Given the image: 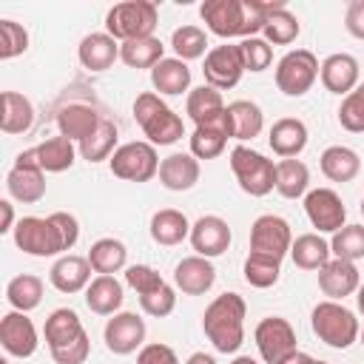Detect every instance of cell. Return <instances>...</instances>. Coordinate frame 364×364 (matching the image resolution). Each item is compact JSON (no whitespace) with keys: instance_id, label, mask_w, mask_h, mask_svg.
<instances>
[{"instance_id":"c3c4849f","label":"cell","mask_w":364,"mask_h":364,"mask_svg":"<svg viewBox=\"0 0 364 364\" xmlns=\"http://www.w3.org/2000/svg\"><path fill=\"white\" fill-rule=\"evenodd\" d=\"M28 48V31L14 20H0V60H14Z\"/></svg>"},{"instance_id":"9a60e30c","label":"cell","mask_w":364,"mask_h":364,"mask_svg":"<svg viewBox=\"0 0 364 364\" xmlns=\"http://www.w3.org/2000/svg\"><path fill=\"white\" fill-rule=\"evenodd\" d=\"M102 338H105V347L114 353V355H131L136 350H142L145 344V321L136 316V313H114L108 321H105V330H102Z\"/></svg>"},{"instance_id":"52a82bcc","label":"cell","mask_w":364,"mask_h":364,"mask_svg":"<svg viewBox=\"0 0 364 364\" xmlns=\"http://www.w3.org/2000/svg\"><path fill=\"white\" fill-rule=\"evenodd\" d=\"M230 171L247 196H267L276 188V162L247 145L230 151Z\"/></svg>"},{"instance_id":"ac0fdd59","label":"cell","mask_w":364,"mask_h":364,"mask_svg":"<svg viewBox=\"0 0 364 364\" xmlns=\"http://www.w3.org/2000/svg\"><path fill=\"white\" fill-rule=\"evenodd\" d=\"M361 287V276L355 262L347 259H330L321 270H318V290L330 299V301H344L347 296H353Z\"/></svg>"},{"instance_id":"f1b7e54d","label":"cell","mask_w":364,"mask_h":364,"mask_svg":"<svg viewBox=\"0 0 364 364\" xmlns=\"http://www.w3.org/2000/svg\"><path fill=\"white\" fill-rule=\"evenodd\" d=\"M318 168L330 182H353L361 171V156L347 145H330L321 151Z\"/></svg>"},{"instance_id":"836d02e7","label":"cell","mask_w":364,"mask_h":364,"mask_svg":"<svg viewBox=\"0 0 364 364\" xmlns=\"http://www.w3.org/2000/svg\"><path fill=\"white\" fill-rule=\"evenodd\" d=\"M34 125V105L28 97L17 91H3V111H0V131L14 136L26 134Z\"/></svg>"},{"instance_id":"680465c9","label":"cell","mask_w":364,"mask_h":364,"mask_svg":"<svg viewBox=\"0 0 364 364\" xmlns=\"http://www.w3.org/2000/svg\"><path fill=\"white\" fill-rule=\"evenodd\" d=\"M355 304H358V313L364 316V284L355 290Z\"/></svg>"},{"instance_id":"4316f807","label":"cell","mask_w":364,"mask_h":364,"mask_svg":"<svg viewBox=\"0 0 364 364\" xmlns=\"http://www.w3.org/2000/svg\"><path fill=\"white\" fill-rule=\"evenodd\" d=\"M151 85L159 91V97H179L191 91V68L179 57H165L151 68Z\"/></svg>"},{"instance_id":"d6986e66","label":"cell","mask_w":364,"mask_h":364,"mask_svg":"<svg viewBox=\"0 0 364 364\" xmlns=\"http://www.w3.org/2000/svg\"><path fill=\"white\" fill-rule=\"evenodd\" d=\"M216 282V267L210 259L205 256H185L176 267H173V284L176 290H182L185 296H205Z\"/></svg>"},{"instance_id":"4dcf8cb0","label":"cell","mask_w":364,"mask_h":364,"mask_svg":"<svg viewBox=\"0 0 364 364\" xmlns=\"http://www.w3.org/2000/svg\"><path fill=\"white\" fill-rule=\"evenodd\" d=\"M43 336H46L48 350H60V347L77 341L80 336H85V327H82L80 316H77L71 307H57V310L46 318Z\"/></svg>"},{"instance_id":"2e32d148","label":"cell","mask_w":364,"mask_h":364,"mask_svg":"<svg viewBox=\"0 0 364 364\" xmlns=\"http://www.w3.org/2000/svg\"><path fill=\"white\" fill-rule=\"evenodd\" d=\"M0 344H3V350H6L9 355H14V358H28V355H34L37 347H40V336H37L34 321H31L26 313H20V310L6 313L3 321H0Z\"/></svg>"},{"instance_id":"484cf974","label":"cell","mask_w":364,"mask_h":364,"mask_svg":"<svg viewBox=\"0 0 364 364\" xmlns=\"http://www.w3.org/2000/svg\"><path fill=\"white\" fill-rule=\"evenodd\" d=\"M6 191L20 205H34L46 196V171L28 165H11L6 173Z\"/></svg>"},{"instance_id":"74e56055","label":"cell","mask_w":364,"mask_h":364,"mask_svg":"<svg viewBox=\"0 0 364 364\" xmlns=\"http://www.w3.org/2000/svg\"><path fill=\"white\" fill-rule=\"evenodd\" d=\"M6 299L11 304V310L20 313H31L34 307H40L43 301V279L34 273H20L6 284Z\"/></svg>"},{"instance_id":"8fae6325","label":"cell","mask_w":364,"mask_h":364,"mask_svg":"<svg viewBox=\"0 0 364 364\" xmlns=\"http://www.w3.org/2000/svg\"><path fill=\"white\" fill-rule=\"evenodd\" d=\"M293 245V230L287 219L276 213H262L250 225V253H264L273 259H284Z\"/></svg>"},{"instance_id":"60d3db41","label":"cell","mask_w":364,"mask_h":364,"mask_svg":"<svg viewBox=\"0 0 364 364\" xmlns=\"http://www.w3.org/2000/svg\"><path fill=\"white\" fill-rule=\"evenodd\" d=\"M301 34V26H299V17L284 6V9H276L264 17V26H262V37L270 43V46H290L296 37Z\"/></svg>"},{"instance_id":"be15d7a7","label":"cell","mask_w":364,"mask_h":364,"mask_svg":"<svg viewBox=\"0 0 364 364\" xmlns=\"http://www.w3.org/2000/svg\"><path fill=\"white\" fill-rule=\"evenodd\" d=\"M318 364H327V361H318Z\"/></svg>"},{"instance_id":"db71d44e","label":"cell","mask_w":364,"mask_h":364,"mask_svg":"<svg viewBox=\"0 0 364 364\" xmlns=\"http://www.w3.org/2000/svg\"><path fill=\"white\" fill-rule=\"evenodd\" d=\"M344 28L355 40H364V0H350V6L344 11Z\"/></svg>"},{"instance_id":"7c38bea8","label":"cell","mask_w":364,"mask_h":364,"mask_svg":"<svg viewBox=\"0 0 364 364\" xmlns=\"http://www.w3.org/2000/svg\"><path fill=\"white\" fill-rule=\"evenodd\" d=\"M304 213L318 233H336L347 222V208L333 188H313L304 193Z\"/></svg>"},{"instance_id":"9f6ffc18","label":"cell","mask_w":364,"mask_h":364,"mask_svg":"<svg viewBox=\"0 0 364 364\" xmlns=\"http://www.w3.org/2000/svg\"><path fill=\"white\" fill-rule=\"evenodd\" d=\"M282 364H318V361H316L310 353H301V350H296V353H293V355H287Z\"/></svg>"},{"instance_id":"ab89813d","label":"cell","mask_w":364,"mask_h":364,"mask_svg":"<svg viewBox=\"0 0 364 364\" xmlns=\"http://www.w3.org/2000/svg\"><path fill=\"white\" fill-rule=\"evenodd\" d=\"M117 136H119L117 125L102 117L100 128H97L88 139H82V142L77 145V148H80V156H82L85 162H91V165H94V162H102V159H111L114 151H117Z\"/></svg>"},{"instance_id":"f35d334b","label":"cell","mask_w":364,"mask_h":364,"mask_svg":"<svg viewBox=\"0 0 364 364\" xmlns=\"http://www.w3.org/2000/svg\"><path fill=\"white\" fill-rule=\"evenodd\" d=\"M310 188V168L301 159H282L276 162V191L284 199H299Z\"/></svg>"},{"instance_id":"f5cc1de1","label":"cell","mask_w":364,"mask_h":364,"mask_svg":"<svg viewBox=\"0 0 364 364\" xmlns=\"http://www.w3.org/2000/svg\"><path fill=\"white\" fill-rule=\"evenodd\" d=\"M136 364H179V355L173 353V347L154 341L136 353Z\"/></svg>"},{"instance_id":"3957f363","label":"cell","mask_w":364,"mask_h":364,"mask_svg":"<svg viewBox=\"0 0 364 364\" xmlns=\"http://www.w3.org/2000/svg\"><path fill=\"white\" fill-rule=\"evenodd\" d=\"M245 316L247 304L239 293H222L216 296L202 316V330L216 353H236L245 341Z\"/></svg>"},{"instance_id":"7dc6e473","label":"cell","mask_w":364,"mask_h":364,"mask_svg":"<svg viewBox=\"0 0 364 364\" xmlns=\"http://www.w3.org/2000/svg\"><path fill=\"white\" fill-rule=\"evenodd\" d=\"M338 122L350 134H364V82H358L338 105Z\"/></svg>"},{"instance_id":"8d00e7d4","label":"cell","mask_w":364,"mask_h":364,"mask_svg":"<svg viewBox=\"0 0 364 364\" xmlns=\"http://www.w3.org/2000/svg\"><path fill=\"white\" fill-rule=\"evenodd\" d=\"M119 60L128 68H154L156 63L165 60V46L159 37L128 40V43H119Z\"/></svg>"},{"instance_id":"6125c7cd","label":"cell","mask_w":364,"mask_h":364,"mask_svg":"<svg viewBox=\"0 0 364 364\" xmlns=\"http://www.w3.org/2000/svg\"><path fill=\"white\" fill-rule=\"evenodd\" d=\"M361 216H364V196H361Z\"/></svg>"},{"instance_id":"91938a15","label":"cell","mask_w":364,"mask_h":364,"mask_svg":"<svg viewBox=\"0 0 364 364\" xmlns=\"http://www.w3.org/2000/svg\"><path fill=\"white\" fill-rule=\"evenodd\" d=\"M230 364H259V361H256V358H250V355H236Z\"/></svg>"},{"instance_id":"f546056e","label":"cell","mask_w":364,"mask_h":364,"mask_svg":"<svg viewBox=\"0 0 364 364\" xmlns=\"http://www.w3.org/2000/svg\"><path fill=\"white\" fill-rule=\"evenodd\" d=\"M122 284L117 276H94L91 284L85 287V304L97 316H114L122 307Z\"/></svg>"},{"instance_id":"7bdbcfd3","label":"cell","mask_w":364,"mask_h":364,"mask_svg":"<svg viewBox=\"0 0 364 364\" xmlns=\"http://www.w3.org/2000/svg\"><path fill=\"white\" fill-rule=\"evenodd\" d=\"M171 48H173V54L182 60V63H188V60H199V57H205V51H208V34H205V28H199V26H179V28H173V34H171Z\"/></svg>"},{"instance_id":"bcb514c9","label":"cell","mask_w":364,"mask_h":364,"mask_svg":"<svg viewBox=\"0 0 364 364\" xmlns=\"http://www.w3.org/2000/svg\"><path fill=\"white\" fill-rule=\"evenodd\" d=\"M239 54H242V65L245 71H267L270 63H273V46L264 40V37H247V40H239Z\"/></svg>"},{"instance_id":"6da1fadb","label":"cell","mask_w":364,"mask_h":364,"mask_svg":"<svg viewBox=\"0 0 364 364\" xmlns=\"http://www.w3.org/2000/svg\"><path fill=\"white\" fill-rule=\"evenodd\" d=\"M11 236H14V245L28 256H37V259L60 256L77 245L80 222L65 210H54L48 216H23L14 225Z\"/></svg>"},{"instance_id":"4fadbf2b","label":"cell","mask_w":364,"mask_h":364,"mask_svg":"<svg viewBox=\"0 0 364 364\" xmlns=\"http://www.w3.org/2000/svg\"><path fill=\"white\" fill-rule=\"evenodd\" d=\"M205 85L216 88V91H228L233 85H239L245 65H242V54L239 46L225 43V46H213L205 54Z\"/></svg>"},{"instance_id":"ffe728a7","label":"cell","mask_w":364,"mask_h":364,"mask_svg":"<svg viewBox=\"0 0 364 364\" xmlns=\"http://www.w3.org/2000/svg\"><path fill=\"white\" fill-rule=\"evenodd\" d=\"M318 80L330 94L347 97L355 85H358V60L353 54H330L324 57V63L318 65Z\"/></svg>"},{"instance_id":"9c48e42d","label":"cell","mask_w":364,"mask_h":364,"mask_svg":"<svg viewBox=\"0 0 364 364\" xmlns=\"http://www.w3.org/2000/svg\"><path fill=\"white\" fill-rule=\"evenodd\" d=\"M318 80V60L310 48L287 51L276 63V88L284 97H304Z\"/></svg>"},{"instance_id":"7402d4cb","label":"cell","mask_w":364,"mask_h":364,"mask_svg":"<svg viewBox=\"0 0 364 364\" xmlns=\"http://www.w3.org/2000/svg\"><path fill=\"white\" fill-rule=\"evenodd\" d=\"M77 57L88 71H108L119 60V43L108 31H91L80 40Z\"/></svg>"},{"instance_id":"277c9868","label":"cell","mask_w":364,"mask_h":364,"mask_svg":"<svg viewBox=\"0 0 364 364\" xmlns=\"http://www.w3.org/2000/svg\"><path fill=\"white\" fill-rule=\"evenodd\" d=\"M134 119L148 136L151 145H173L185 136L182 117L156 94V91H142L134 100Z\"/></svg>"},{"instance_id":"44dd1931","label":"cell","mask_w":364,"mask_h":364,"mask_svg":"<svg viewBox=\"0 0 364 364\" xmlns=\"http://www.w3.org/2000/svg\"><path fill=\"white\" fill-rule=\"evenodd\" d=\"M91 264H88V256H74V253H65L60 256L51 270H48V282L54 290L60 293H80L91 284Z\"/></svg>"},{"instance_id":"ba28073f","label":"cell","mask_w":364,"mask_h":364,"mask_svg":"<svg viewBox=\"0 0 364 364\" xmlns=\"http://www.w3.org/2000/svg\"><path fill=\"white\" fill-rule=\"evenodd\" d=\"M111 165V173L117 179H125V182H148L159 173V156H156V145L151 142H142V139H134V142H125L114 151V156L108 159Z\"/></svg>"},{"instance_id":"30bf717a","label":"cell","mask_w":364,"mask_h":364,"mask_svg":"<svg viewBox=\"0 0 364 364\" xmlns=\"http://www.w3.org/2000/svg\"><path fill=\"white\" fill-rule=\"evenodd\" d=\"M253 341H256V350H259L264 364H282L287 355H293L299 350L296 347V330L282 316L262 318L253 330Z\"/></svg>"},{"instance_id":"d6a6232c","label":"cell","mask_w":364,"mask_h":364,"mask_svg":"<svg viewBox=\"0 0 364 364\" xmlns=\"http://www.w3.org/2000/svg\"><path fill=\"white\" fill-rule=\"evenodd\" d=\"M34 151H37V162H40V168L46 173H63V171H68L74 165L77 154H80L77 142H71L63 134L40 142V145H34Z\"/></svg>"},{"instance_id":"681fc988","label":"cell","mask_w":364,"mask_h":364,"mask_svg":"<svg viewBox=\"0 0 364 364\" xmlns=\"http://www.w3.org/2000/svg\"><path fill=\"white\" fill-rule=\"evenodd\" d=\"M125 284L134 287L139 296H148V293L159 290L165 284V279L151 264H131V267H125Z\"/></svg>"},{"instance_id":"6f0895ef","label":"cell","mask_w":364,"mask_h":364,"mask_svg":"<svg viewBox=\"0 0 364 364\" xmlns=\"http://www.w3.org/2000/svg\"><path fill=\"white\" fill-rule=\"evenodd\" d=\"M185 364H216V358L208 355V353H193V355H188Z\"/></svg>"},{"instance_id":"5bb4252c","label":"cell","mask_w":364,"mask_h":364,"mask_svg":"<svg viewBox=\"0 0 364 364\" xmlns=\"http://www.w3.org/2000/svg\"><path fill=\"white\" fill-rule=\"evenodd\" d=\"M185 111L193 119V125H208V128H222L230 136V119H228V105L222 100V91L210 88V85H199L188 91L185 100ZM233 139V136H230Z\"/></svg>"},{"instance_id":"5b68a950","label":"cell","mask_w":364,"mask_h":364,"mask_svg":"<svg viewBox=\"0 0 364 364\" xmlns=\"http://www.w3.org/2000/svg\"><path fill=\"white\" fill-rule=\"evenodd\" d=\"M310 327L318 336V341H324L333 350H347L358 341L361 324L355 318V313L350 307H344L341 301H318L310 313Z\"/></svg>"},{"instance_id":"1f68e13d","label":"cell","mask_w":364,"mask_h":364,"mask_svg":"<svg viewBox=\"0 0 364 364\" xmlns=\"http://www.w3.org/2000/svg\"><path fill=\"white\" fill-rule=\"evenodd\" d=\"M228 119H230V136L239 142L256 139L264 128V114L253 100H233L228 105Z\"/></svg>"},{"instance_id":"f907efd6","label":"cell","mask_w":364,"mask_h":364,"mask_svg":"<svg viewBox=\"0 0 364 364\" xmlns=\"http://www.w3.org/2000/svg\"><path fill=\"white\" fill-rule=\"evenodd\" d=\"M139 307H142L148 316H154V318H165V316H171L173 307H176V290L165 282L159 290H154V293H148V296H139Z\"/></svg>"},{"instance_id":"f6af8a7d","label":"cell","mask_w":364,"mask_h":364,"mask_svg":"<svg viewBox=\"0 0 364 364\" xmlns=\"http://www.w3.org/2000/svg\"><path fill=\"white\" fill-rule=\"evenodd\" d=\"M228 134L222 128H208V125H199L193 128L191 134V154L196 159H216L225 148H228Z\"/></svg>"},{"instance_id":"e575fe53","label":"cell","mask_w":364,"mask_h":364,"mask_svg":"<svg viewBox=\"0 0 364 364\" xmlns=\"http://www.w3.org/2000/svg\"><path fill=\"white\" fill-rule=\"evenodd\" d=\"M290 259L301 270H321L333 259V250L330 242H324L318 233H301L290 245Z\"/></svg>"},{"instance_id":"94428289","label":"cell","mask_w":364,"mask_h":364,"mask_svg":"<svg viewBox=\"0 0 364 364\" xmlns=\"http://www.w3.org/2000/svg\"><path fill=\"white\" fill-rule=\"evenodd\" d=\"M358 341H361V344H364V327H361V333H358Z\"/></svg>"},{"instance_id":"d4e9b609","label":"cell","mask_w":364,"mask_h":364,"mask_svg":"<svg viewBox=\"0 0 364 364\" xmlns=\"http://www.w3.org/2000/svg\"><path fill=\"white\" fill-rule=\"evenodd\" d=\"M199 159L193 156V154H171V156H165L162 162H159V182H162V188H168V191H176V193H182V191H191L196 182H199Z\"/></svg>"},{"instance_id":"11a10c76","label":"cell","mask_w":364,"mask_h":364,"mask_svg":"<svg viewBox=\"0 0 364 364\" xmlns=\"http://www.w3.org/2000/svg\"><path fill=\"white\" fill-rule=\"evenodd\" d=\"M14 230V205L9 199H0V233Z\"/></svg>"},{"instance_id":"e0dca14e","label":"cell","mask_w":364,"mask_h":364,"mask_svg":"<svg viewBox=\"0 0 364 364\" xmlns=\"http://www.w3.org/2000/svg\"><path fill=\"white\" fill-rule=\"evenodd\" d=\"M191 247L196 250V256H205V259H216L222 256L228 247H230V225L222 219V216H199L193 225H191Z\"/></svg>"},{"instance_id":"b9f144b4","label":"cell","mask_w":364,"mask_h":364,"mask_svg":"<svg viewBox=\"0 0 364 364\" xmlns=\"http://www.w3.org/2000/svg\"><path fill=\"white\" fill-rule=\"evenodd\" d=\"M242 273H245V282L250 287L267 290L282 276V259H273V256H264V253H247Z\"/></svg>"},{"instance_id":"603a6c76","label":"cell","mask_w":364,"mask_h":364,"mask_svg":"<svg viewBox=\"0 0 364 364\" xmlns=\"http://www.w3.org/2000/svg\"><path fill=\"white\" fill-rule=\"evenodd\" d=\"M100 122H102V117L91 105H85V102H68V105H63L57 111V128H60V134L68 136L77 145L82 139H88L100 128Z\"/></svg>"},{"instance_id":"816d5d0a","label":"cell","mask_w":364,"mask_h":364,"mask_svg":"<svg viewBox=\"0 0 364 364\" xmlns=\"http://www.w3.org/2000/svg\"><path fill=\"white\" fill-rule=\"evenodd\" d=\"M88 353H91V338H88V333H85V336H80L77 341H71V344H65V347H60V350H51V358H54L57 364H85Z\"/></svg>"},{"instance_id":"8992f818","label":"cell","mask_w":364,"mask_h":364,"mask_svg":"<svg viewBox=\"0 0 364 364\" xmlns=\"http://www.w3.org/2000/svg\"><path fill=\"white\" fill-rule=\"evenodd\" d=\"M156 23H159V9H156V3H151V0L117 3V6H111L108 14H105V31H108L117 43L154 37Z\"/></svg>"},{"instance_id":"d590c367","label":"cell","mask_w":364,"mask_h":364,"mask_svg":"<svg viewBox=\"0 0 364 364\" xmlns=\"http://www.w3.org/2000/svg\"><path fill=\"white\" fill-rule=\"evenodd\" d=\"M88 264L94 267V273L100 276H114L119 270H125L128 264V250L119 239L114 236H105V239H97L88 250Z\"/></svg>"},{"instance_id":"ee69618b","label":"cell","mask_w":364,"mask_h":364,"mask_svg":"<svg viewBox=\"0 0 364 364\" xmlns=\"http://www.w3.org/2000/svg\"><path fill=\"white\" fill-rule=\"evenodd\" d=\"M330 250L336 259H347V262L364 259V225H344L341 230H336L330 239Z\"/></svg>"},{"instance_id":"cb8c5ba5","label":"cell","mask_w":364,"mask_h":364,"mask_svg":"<svg viewBox=\"0 0 364 364\" xmlns=\"http://www.w3.org/2000/svg\"><path fill=\"white\" fill-rule=\"evenodd\" d=\"M307 136H310V134H307V125H304L301 119H296V117H282V119H276V122L270 125L267 142H270V148H273L276 156H282V159H296V156L304 151Z\"/></svg>"},{"instance_id":"83f0119b","label":"cell","mask_w":364,"mask_h":364,"mask_svg":"<svg viewBox=\"0 0 364 364\" xmlns=\"http://www.w3.org/2000/svg\"><path fill=\"white\" fill-rule=\"evenodd\" d=\"M148 230H151V239H154L156 245L173 247V245L185 242V239L191 236V222H188V216H185L182 210H176V208H162V210H156V213L151 216Z\"/></svg>"},{"instance_id":"7a4b0ae2","label":"cell","mask_w":364,"mask_h":364,"mask_svg":"<svg viewBox=\"0 0 364 364\" xmlns=\"http://www.w3.org/2000/svg\"><path fill=\"white\" fill-rule=\"evenodd\" d=\"M284 0L262 3V0H205L199 6V17L205 20L208 31L230 40V37H259L264 17L276 9H284Z\"/></svg>"}]
</instances>
